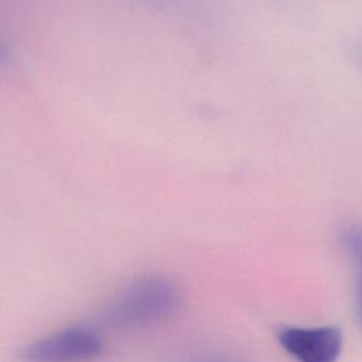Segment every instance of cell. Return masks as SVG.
<instances>
[{
    "mask_svg": "<svg viewBox=\"0 0 362 362\" xmlns=\"http://www.w3.org/2000/svg\"><path fill=\"white\" fill-rule=\"evenodd\" d=\"M181 307V291L158 276L137 279L124 287L106 307L103 322L115 329L140 328L161 322Z\"/></svg>",
    "mask_w": 362,
    "mask_h": 362,
    "instance_id": "1",
    "label": "cell"
},
{
    "mask_svg": "<svg viewBox=\"0 0 362 362\" xmlns=\"http://www.w3.org/2000/svg\"><path fill=\"white\" fill-rule=\"evenodd\" d=\"M338 240L351 264L354 313L355 320L362 329V223L346 222L342 225Z\"/></svg>",
    "mask_w": 362,
    "mask_h": 362,
    "instance_id": "4",
    "label": "cell"
},
{
    "mask_svg": "<svg viewBox=\"0 0 362 362\" xmlns=\"http://www.w3.org/2000/svg\"><path fill=\"white\" fill-rule=\"evenodd\" d=\"M349 55L352 62L362 72V41H354L349 45Z\"/></svg>",
    "mask_w": 362,
    "mask_h": 362,
    "instance_id": "5",
    "label": "cell"
},
{
    "mask_svg": "<svg viewBox=\"0 0 362 362\" xmlns=\"http://www.w3.org/2000/svg\"><path fill=\"white\" fill-rule=\"evenodd\" d=\"M102 351L100 337L89 328L71 327L54 332L24 354L30 361H82L96 356Z\"/></svg>",
    "mask_w": 362,
    "mask_h": 362,
    "instance_id": "3",
    "label": "cell"
},
{
    "mask_svg": "<svg viewBox=\"0 0 362 362\" xmlns=\"http://www.w3.org/2000/svg\"><path fill=\"white\" fill-rule=\"evenodd\" d=\"M277 341L300 362H334L344 348V334L335 325L284 327L279 331Z\"/></svg>",
    "mask_w": 362,
    "mask_h": 362,
    "instance_id": "2",
    "label": "cell"
}]
</instances>
